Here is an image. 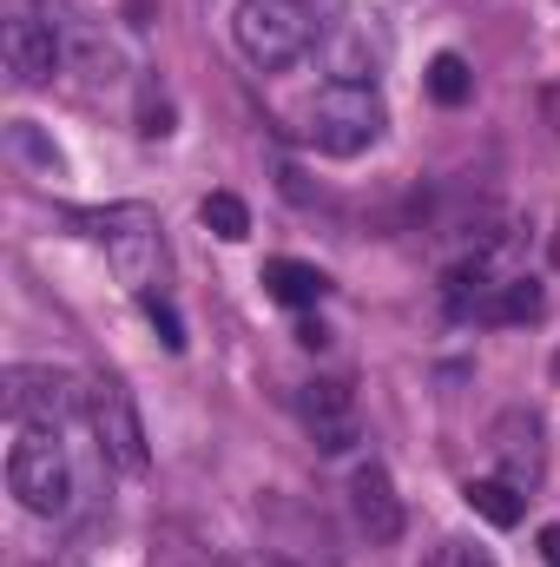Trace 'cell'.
Instances as JSON below:
<instances>
[{"mask_svg":"<svg viewBox=\"0 0 560 567\" xmlns=\"http://www.w3.org/2000/svg\"><path fill=\"white\" fill-rule=\"evenodd\" d=\"M383 126H390V106H383V93L370 80H330L310 100V113H303V140L317 145V152H330V158L370 152V145L383 140Z\"/></svg>","mask_w":560,"mask_h":567,"instance_id":"1","label":"cell"},{"mask_svg":"<svg viewBox=\"0 0 560 567\" xmlns=\"http://www.w3.org/2000/svg\"><path fill=\"white\" fill-rule=\"evenodd\" d=\"M231 27H238L245 60L265 66V73L297 66L310 53V40H317V20H310L303 0H238V20Z\"/></svg>","mask_w":560,"mask_h":567,"instance_id":"2","label":"cell"},{"mask_svg":"<svg viewBox=\"0 0 560 567\" xmlns=\"http://www.w3.org/2000/svg\"><path fill=\"white\" fill-rule=\"evenodd\" d=\"M7 488L27 515H66L73 508V462L60 449V429H20L7 455Z\"/></svg>","mask_w":560,"mask_h":567,"instance_id":"3","label":"cell"},{"mask_svg":"<svg viewBox=\"0 0 560 567\" xmlns=\"http://www.w3.org/2000/svg\"><path fill=\"white\" fill-rule=\"evenodd\" d=\"M80 383L66 377V370H33V363H20V370H7V390H0V410H7V423L20 429H60L80 416Z\"/></svg>","mask_w":560,"mask_h":567,"instance_id":"4","label":"cell"},{"mask_svg":"<svg viewBox=\"0 0 560 567\" xmlns=\"http://www.w3.org/2000/svg\"><path fill=\"white\" fill-rule=\"evenodd\" d=\"M488 455H495L508 488L535 495L548 482V429H541V416L535 410H501L495 429H488Z\"/></svg>","mask_w":560,"mask_h":567,"instance_id":"5","label":"cell"},{"mask_svg":"<svg viewBox=\"0 0 560 567\" xmlns=\"http://www.w3.org/2000/svg\"><path fill=\"white\" fill-rule=\"evenodd\" d=\"M93 231L106 238V251H113V271L133 284V290H152L158 278V218L145 212V205H120V212H106V218H93Z\"/></svg>","mask_w":560,"mask_h":567,"instance_id":"6","label":"cell"},{"mask_svg":"<svg viewBox=\"0 0 560 567\" xmlns=\"http://www.w3.org/2000/svg\"><path fill=\"white\" fill-rule=\"evenodd\" d=\"M0 53H7V73L20 86H46L60 73V33L53 20H40L33 7H7L0 20Z\"/></svg>","mask_w":560,"mask_h":567,"instance_id":"7","label":"cell"},{"mask_svg":"<svg viewBox=\"0 0 560 567\" xmlns=\"http://www.w3.org/2000/svg\"><path fill=\"white\" fill-rule=\"evenodd\" d=\"M86 416H93L100 449H106L120 468H145V429H139V410H133V396H126L120 377H100V383L86 390Z\"/></svg>","mask_w":560,"mask_h":567,"instance_id":"8","label":"cell"},{"mask_svg":"<svg viewBox=\"0 0 560 567\" xmlns=\"http://www.w3.org/2000/svg\"><path fill=\"white\" fill-rule=\"evenodd\" d=\"M350 515H356V528H363L376 548L403 542V495H396V482H390L383 462H363V468L350 475Z\"/></svg>","mask_w":560,"mask_h":567,"instance_id":"9","label":"cell"},{"mask_svg":"<svg viewBox=\"0 0 560 567\" xmlns=\"http://www.w3.org/2000/svg\"><path fill=\"white\" fill-rule=\"evenodd\" d=\"M297 416L310 429V442L323 455H343L356 442V403H350V383H303L297 390Z\"/></svg>","mask_w":560,"mask_h":567,"instance_id":"10","label":"cell"},{"mask_svg":"<svg viewBox=\"0 0 560 567\" xmlns=\"http://www.w3.org/2000/svg\"><path fill=\"white\" fill-rule=\"evenodd\" d=\"M265 290H271L278 303H290V310H310V303H323L330 278H323L317 265H297V258H271V265H265Z\"/></svg>","mask_w":560,"mask_h":567,"instance_id":"11","label":"cell"},{"mask_svg":"<svg viewBox=\"0 0 560 567\" xmlns=\"http://www.w3.org/2000/svg\"><path fill=\"white\" fill-rule=\"evenodd\" d=\"M495 297V278H488V265L481 258H468V265H455L448 278H442V303H448V317H475L481 323V303Z\"/></svg>","mask_w":560,"mask_h":567,"instance_id":"12","label":"cell"},{"mask_svg":"<svg viewBox=\"0 0 560 567\" xmlns=\"http://www.w3.org/2000/svg\"><path fill=\"white\" fill-rule=\"evenodd\" d=\"M541 284L535 278H508V284H495V297L481 303V323H535L541 317Z\"/></svg>","mask_w":560,"mask_h":567,"instance_id":"13","label":"cell"},{"mask_svg":"<svg viewBox=\"0 0 560 567\" xmlns=\"http://www.w3.org/2000/svg\"><path fill=\"white\" fill-rule=\"evenodd\" d=\"M462 502H468V508H475L488 528H515V522H521V508H528V502H521V488H508L501 475H488V482H468V488H462Z\"/></svg>","mask_w":560,"mask_h":567,"instance_id":"14","label":"cell"},{"mask_svg":"<svg viewBox=\"0 0 560 567\" xmlns=\"http://www.w3.org/2000/svg\"><path fill=\"white\" fill-rule=\"evenodd\" d=\"M468 93H475L468 60H462V53H435V60H428V100H435V106H462Z\"/></svg>","mask_w":560,"mask_h":567,"instance_id":"15","label":"cell"},{"mask_svg":"<svg viewBox=\"0 0 560 567\" xmlns=\"http://www.w3.org/2000/svg\"><path fill=\"white\" fill-rule=\"evenodd\" d=\"M198 218H205V231H211V238H225V245L251 238V212H245V198H238V192H211V198L198 205Z\"/></svg>","mask_w":560,"mask_h":567,"instance_id":"16","label":"cell"},{"mask_svg":"<svg viewBox=\"0 0 560 567\" xmlns=\"http://www.w3.org/2000/svg\"><path fill=\"white\" fill-rule=\"evenodd\" d=\"M422 567H495V555H488L481 542H442Z\"/></svg>","mask_w":560,"mask_h":567,"instance_id":"17","label":"cell"},{"mask_svg":"<svg viewBox=\"0 0 560 567\" xmlns=\"http://www.w3.org/2000/svg\"><path fill=\"white\" fill-rule=\"evenodd\" d=\"M145 317H152V330L165 337V350L178 357V350H185V323H178V310H172L165 297H145Z\"/></svg>","mask_w":560,"mask_h":567,"instance_id":"18","label":"cell"},{"mask_svg":"<svg viewBox=\"0 0 560 567\" xmlns=\"http://www.w3.org/2000/svg\"><path fill=\"white\" fill-rule=\"evenodd\" d=\"M13 145H20V152H27L33 165H46V172H60V152H53V145L40 140V133H33L27 120H13Z\"/></svg>","mask_w":560,"mask_h":567,"instance_id":"19","label":"cell"},{"mask_svg":"<svg viewBox=\"0 0 560 567\" xmlns=\"http://www.w3.org/2000/svg\"><path fill=\"white\" fill-rule=\"evenodd\" d=\"M541 561L560 567V528H541Z\"/></svg>","mask_w":560,"mask_h":567,"instance_id":"20","label":"cell"},{"mask_svg":"<svg viewBox=\"0 0 560 567\" xmlns=\"http://www.w3.org/2000/svg\"><path fill=\"white\" fill-rule=\"evenodd\" d=\"M297 343H310V350H323V343H330V330H323V323H303V330H297Z\"/></svg>","mask_w":560,"mask_h":567,"instance_id":"21","label":"cell"},{"mask_svg":"<svg viewBox=\"0 0 560 567\" xmlns=\"http://www.w3.org/2000/svg\"><path fill=\"white\" fill-rule=\"evenodd\" d=\"M541 106H548V126L560 133V86H548V93H541Z\"/></svg>","mask_w":560,"mask_h":567,"instance_id":"22","label":"cell"},{"mask_svg":"<svg viewBox=\"0 0 560 567\" xmlns=\"http://www.w3.org/2000/svg\"><path fill=\"white\" fill-rule=\"evenodd\" d=\"M245 567H297V561H283V555H251Z\"/></svg>","mask_w":560,"mask_h":567,"instance_id":"23","label":"cell"},{"mask_svg":"<svg viewBox=\"0 0 560 567\" xmlns=\"http://www.w3.org/2000/svg\"><path fill=\"white\" fill-rule=\"evenodd\" d=\"M554 271H560V231H554Z\"/></svg>","mask_w":560,"mask_h":567,"instance_id":"24","label":"cell"},{"mask_svg":"<svg viewBox=\"0 0 560 567\" xmlns=\"http://www.w3.org/2000/svg\"><path fill=\"white\" fill-rule=\"evenodd\" d=\"M554 377H560V357H554Z\"/></svg>","mask_w":560,"mask_h":567,"instance_id":"25","label":"cell"}]
</instances>
